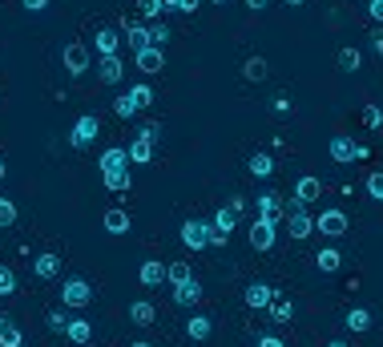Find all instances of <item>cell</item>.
Wrapping results in <instances>:
<instances>
[{"mask_svg":"<svg viewBox=\"0 0 383 347\" xmlns=\"http://www.w3.org/2000/svg\"><path fill=\"white\" fill-rule=\"evenodd\" d=\"M121 57H101V65H97V77H101V85H117L121 81Z\"/></svg>","mask_w":383,"mask_h":347,"instance_id":"20","label":"cell"},{"mask_svg":"<svg viewBox=\"0 0 383 347\" xmlns=\"http://www.w3.org/2000/svg\"><path fill=\"white\" fill-rule=\"evenodd\" d=\"M287 226H290V238H307V234L315 231V218L307 215V206H303V202H290V210H287Z\"/></svg>","mask_w":383,"mask_h":347,"instance_id":"7","label":"cell"},{"mask_svg":"<svg viewBox=\"0 0 383 347\" xmlns=\"http://www.w3.org/2000/svg\"><path fill=\"white\" fill-rule=\"evenodd\" d=\"M13 222H16V202L0 198V226H13Z\"/></svg>","mask_w":383,"mask_h":347,"instance_id":"39","label":"cell"},{"mask_svg":"<svg viewBox=\"0 0 383 347\" xmlns=\"http://www.w3.org/2000/svg\"><path fill=\"white\" fill-rule=\"evenodd\" d=\"M198 299H202V283L198 279H186V283H177L174 287V303L177 307H194Z\"/></svg>","mask_w":383,"mask_h":347,"instance_id":"17","label":"cell"},{"mask_svg":"<svg viewBox=\"0 0 383 347\" xmlns=\"http://www.w3.org/2000/svg\"><path fill=\"white\" fill-rule=\"evenodd\" d=\"M177 234H182V247H190V250H206L210 247V222L206 218H186Z\"/></svg>","mask_w":383,"mask_h":347,"instance_id":"2","label":"cell"},{"mask_svg":"<svg viewBox=\"0 0 383 347\" xmlns=\"http://www.w3.org/2000/svg\"><path fill=\"white\" fill-rule=\"evenodd\" d=\"M214 4H226V0H214Z\"/></svg>","mask_w":383,"mask_h":347,"instance_id":"57","label":"cell"},{"mask_svg":"<svg viewBox=\"0 0 383 347\" xmlns=\"http://www.w3.org/2000/svg\"><path fill=\"white\" fill-rule=\"evenodd\" d=\"M246 170H250L255 178H274V158H271V154H250Z\"/></svg>","mask_w":383,"mask_h":347,"instance_id":"28","label":"cell"},{"mask_svg":"<svg viewBox=\"0 0 383 347\" xmlns=\"http://www.w3.org/2000/svg\"><path fill=\"white\" fill-rule=\"evenodd\" d=\"M274 299V287H267V283H250L246 287V295H242V303L250 307V311H267Z\"/></svg>","mask_w":383,"mask_h":347,"instance_id":"9","label":"cell"},{"mask_svg":"<svg viewBox=\"0 0 383 347\" xmlns=\"http://www.w3.org/2000/svg\"><path fill=\"white\" fill-rule=\"evenodd\" d=\"M335 61H339V69H343V73H355V69L363 65V53L355 49V45H343Z\"/></svg>","mask_w":383,"mask_h":347,"instance_id":"30","label":"cell"},{"mask_svg":"<svg viewBox=\"0 0 383 347\" xmlns=\"http://www.w3.org/2000/svg\"><path fill=\"white\" fill-rule=\"evenodd\" d=\"M234 222H238V215H234L230 206H218V210H214V218H210V226H214L218 234H226V238H230V231H234Z\"/></svg>","mask_w":383,"mask_h":347,"instance_id":"25","label":"cell"},{"mask_svg":"<svg viewBox=\"0 0 383 347\" xmlns=\"http://www.w3.org/2000/svg\"><path fill=\"white\" fill-rule=\"evenodd\" d=\"M274 231H278L274 222H262V218H255V226H250V247H255L258 254L274 250V243H278V238H274Z\"/></svg>","mask_w":383,"mask_h":347,"instance_id":"8","label":"cell"},{"mask_svg":"<svg viewBox=\"0 0 383 347\" xmlns=\"http://www.w3.org/2000/svg\"><path fill=\"white\" fill-rule=\"evenodd\" d=\"M246 8H250V13H262V8H267V0H246Z\"/></svg>","mask_w":383,"mask_h":347,"instance_id":"51","label":"cell"},{"mask_svg":"<svg viewBox=\"0 0 383 347\" xmlns=\"http://www.w3.org/2000/svg\"><path fill=\"white\" fill-rule=\"evenodd\" d=\"M287 4H290V8H299V4H307V0H287Z\"/></svg>","mask_w":383,"mask_h":347,"instance_id":"56","label":"cell"},{"mask_svg":"<svg viewBox=\"0 0 383 347\" xmlns=\"http://www.w3.org/2000/svg\"><path fill=\"white\" fill-rule=\"evenodd\" d=\"M13 291H16V271L0 263V295H13Z\"/></svg>","mask_w":383,"mask_h":347,"instance_id":"36","label":"cell"},{"mask_svg":"<svg viewBox=\"0 0 383 347\" xmlns=\"http://www.w3.org/2000/svg\"><path fill=\"white\" fill-rule=\"evenodd\" d=\"M32 271H36V279H57V275H61V254H53V250L36 254Z\"/></svg>","mask_w":383,"mask_h":347,"instance_id":"15","label":"cell"},{"mask_svg":"<svg viewBox=\"0 0 383 347\" xmlns=\"http://www.w3.org/2000/svg\"><path fill=\"white\" fill-rule=\"evenodd\" d=\"M242 77L246 81H267L271 77V65H267V57H246V65H242Z\"/></svg>","mask_w":383,"mask_h":347,"instance_id":"23","label":"cell"},{"mask_svg":"<svg viewBox=\"0 0 383 347\" xmlns=\"http://www.w3.org/2000/svg\"><path fill=\"white\" fill-rule=\"evenodd\" d=\"M126 25V36H129V49L133 53H142V49H149V25H129V17L121 20Z\"/></svg>","mask_w":383,"mask_h":347,"instance_id":"22","label":"cell"},{"mask_svg":"<svg viewBox=\"0 0 383 347\" xmlns=\"http://www.w3.org/2000/svg\"><path fill=\"white\" fill-rule=\"evenodd\" d=\"M129 347H154V343H145V339H137V343H129Z\"/></svg>","mask_w":383,"mask_h":347,"instance_id":"55","label":"cell"},{"mask_svg":"<svg viewBox=\"0 0 383 347\" xmlns=\"http://www.w3.org/2000/svg\"><path fill=\"white\" fill-rule=\"evenodd\" d=\"M323 198V182L315 178V174H303L299 182H295V202H303V206H311V202Z\"/></svg>","mask_w":383,"mask_h":347,"instance_id":"10","label":"cell"},{"mask_svg":"<svg viewBox=\"0 0 383 347\" xmlns=\"http://www.w3.org/2000/svg\"><path fill=\"white\" fill-rule=\"evenodd\" d=\"M61 303H65V307H73V311H81V307H89V303H93V287H89L85 279H65Z\"/></svg>","mask_w":383,"mask_h":347,"instance_id":"3","label":"cell"},{"mask_svg":"<svg viewBox=\"0 0 383 347\" xmlns=\"http://www.w3.org/2000/svg\"><path fill=\"white\" fill-rule=\"evenodd\" d=\"M347 331H355V335L371 331V311L368 307H351V311H347Z\"/></svg>","mask_w":383,"mask_h":347,"instance_id":"29","label":"cell"},{"mask_svg":"<svg viewBox=\"0 0 383 347\" xmlns=\"http://www.w3.org/2000/svg\"><path fill=\"white\" fill-rule=\"evenodd\" d=\"M137 137H145V142H158V137H161V121H145Z\"/></svg>","mask_w":383,"mask_h":347,"instance_id":"42","label":"cell"},{"mask_svg":"<svg viewBox=\"0 0 383 347\" xmlns=\"http://www.w3.org/2000/svg\"><path fill=\"white\" fill-rule=\"evenodd\" d=\"M25 8H29V13H45L48 0H25Z\"/></svg>","mask_w":383,"mask_h":347,"instance_id":"49","label":"cell"},{"mask_svg":"<svg viewBox=\"0 0 383 347\" xmlns=\"http://www.w3.org/2000/svg\"><path fill=\"white\" fill-rule=\"evenodd\" d=\"M271 109H274L278 117H290V114H295V105H290V97H274V105H271Z\"/></svg>","mask_w":383,"mask_h":347,"instance_id":"44","label":"cell"},{"mask_svg":"<svg viewBox=\"0 0 383 347\" xmlns=\"http://www.w3.org/2000/svg\"><path fill=\"white\" fill-rule=\"evenodd\" d=\"M97 133H101V121H97V114H81L77 121H73L69 142H73V149H89V146L97 142Z\"/></svg>","mask_w":383,"mask_h":347,"instance_id":"1","label":"cell"},{"mask_svg":"<svg viewBox=\"0 0 383 347\" xmlns=\"http://www.w3.org/2000/svg\"><path fill=\"white\" fill-rule=\"evenodd\" d=\"M315 266H319V271H327V275H331V271H339V266H343V254H339L335 247H323L319 254H315Z\"/></svg>","mask_w":383,"mask_h":347,"instance_id":"32","label":"cell"},{"mask_svg":"<svg viewBox=\"0 0 383 347\" xmlns=\"http://www.w3.org/2000/svg\"><path fill=\"white\" fill-rule=\"evenodd\" d=\"M258 347H287L278 335H258Z\"/></svg>","mask_w":383,"mask_h":347,"instance_id":"47","label":"cell"},{"mask_svg":"<svg viewBox=\"0 0 383 347\" xmlns=\"http://www.w3.org/2000/svg\"><path fill=\"white\" fill-rule=\"evenodd\" d=\"M368 194L375 202H383V174H368Z\"/></svg>","mask_w":383,"mask_h":347,"instance_id":"41","label":"cell"},{"mask_svg":"<svg viewBox=\"0 0 383 347\" xmlns=\"http://www.w3.org/2000/svg\"><path fill=\"white\" fill-rule=\"evenodd\" d=\"M186 335H190L194 343H206L210 335H214V323H210V315H190V323H186Z\"/></svg>","mask_w":383,"mask_h":347,"instance_id":"18","label":"cell"},{"mask_svg":"<svg viewBox=\"0 0 383 347\" xmlns=\"http://www.w3.org/2000/svg\"><path fill=\"white\" fill-rule=\"evenodd\" d=\"M161 8H166V13H177V0H161Z\"/></svg>","mask_w":383,"mask_h":347,"instance_id":"52","label":"cell"},{"mask_svg":"<svg viewBox=\"0 0 383 347\" xmlns=\"http://www.w3.org/2000/svg\"><path fill=\"white\" fill-rule=\"evenodd\" d=\"M93 45L101 57H117V45H121V36H117V29H97Z\"/></svg>","mask_w":383,"mask_h":347,"instance_id":"21","label":"cell"},{"mask_svg":"<svg viewBox=\"0 0 383 347\" xmlns=\"http://www.w3.org/2000/svg\"><path fill=\"white\" fill-rule=\"evenodd\" d=\"M113 170H129V154L121 146L101 149V174H113Z\"/></svg>","mask_w":383,"mask_h":347,"instance_id":"16","label":"cell"},{"mask_svg":"<svg viewBox=\"0 0 383 347\" xmlns=\"http://www.w3.org/2000/svg\"><path fill=\"white\" fill-rule=\"evenodd\" d=\"M129 319H133L137 327H149V323L158 319V307H154V303H145V299H133V303H129Z\"/></svg>","mask_w":383,"mask_h":347,"instance_id":"19","label":"cell"},{"mask_svg":"<svg viewBox=\"0 0 383 347\" xmlns=\"http://www.w3.org/2000/svg\"><path fill=\"white\" fill-rule=\"evenodd\" d=\"M65 339L85 347L89 339H93V323H89V319H69V323H65Z\"/></svg>","mask_w":383,"mask_h":347,"instance_id":"14","label":"cell"},{"mask_svg":"<svg viewBox=\"0 0 383 347\" xmlns=\"http://www.w3.org/2000/svg\"><path fill=\"white\" fill-rule=\"evenodd\" d=\"M20 343H25L20 327H16L8 315H0V347H20Z\"/></svg>","mask_w":383,"mask_h":347,"instance_id":"26","label":"cell"},{"mask_svg":"<svg viewBox=\"0 0 383 347\" xmlns=\"http://www.w3.org/2000/svg\"><path fill=\"white\" fill-rule=\"evenodd\" d=\"M113 114L121 117V121H129V117H137V114H142V105L133 101V93H121V97L113 101Z\"/></svg>","mask_w":383,"mask_h":347,"instance_id":"33","label":"cell"},{"mask_svg":"<svg viewBox=\"0 0 383 347\" xmlns=\"http://www.w3.org/2000/svg\"><path fill=\"white\" fill-rule=\"evenodd\" d=\"M45 323H48L53 331H65V311H48V315H45Z\"/></svg>","mask_w":383,"mask_h":347,"instance_id":"45","label":"cell"},{"mask_svg":"<svg viewBox=\"0 0 383 347\" xmlns=\"http://www.w3.org/2000/svg\"><path fill=\"white\" fill-rule=\"evenodd\" d=\"M137 279H142L145 287H158V283L166 279V266H161L158 259H145V263L137 266Z\"/></svg>","mask_w":383,"mask_h":347,"instance_id":"24","label":"cell"},{"mask_svg":"<svg viewBox=\"0 0 383 347\" xmlns=\"http://www.w3.org/2000/svg\"><path fill=\"white\" fill-rule=\"evenodd\" d=\"M4 174H8V165H4V162H0V182H4Z\"/></svg>","mask_w":383,"mask_h":347,"instance_id":"54","label":"cell"},{"mask_svg":"<svg viewBox=\"0 0 383 347\" xmlns=\"http://www.w3.org/2000/svg\"><path fill=\"white\" fill-rule=\"evenodd\" d=\"M101 226H105V234H129V210L126 206H109L101 215Z\"/></svg>","mask_w":383,"mask_h":347,"instance_id":"11","label":"cell"},{"mask_svg":"<svg viewBox=\"0 0 383 347\" xmlns=\"http://www.w3.org/2000/svg\"><path fill=\"white\" fill-rule=\"evenodd\" d=\"M126 154H129V162H133V165H145L149 158H154V142H145V137H133Z\"/></svg>","mask_w":383,"mask_h":347,"instance_id":"27","label":"cell"},{"mask_svg":"<svg viewBox=\"0 0 383 347\" xmlns=\"http://www.w3.org/2000/svg\"><path fill=\"white\" fill-rule=\"evenodd\" d=\"M371 49L383 57V29H375V33H371Z\"/></svg>","mask_w":383,"mask_h":347,"instance_id":"50","label":"cell"},{"mask_svg":"<svg viewBox=\"0 0 383 347\" xmlns=\"http://www.w3.org/2000/svg\"><path fill=\"white\" fill-rule=\"evenodd\" d=\"M133 61H137V69H142V73H161V65H166V49L149 45V49L133 53Z\"/></svg>","mask_w":383,"mask_h":347,"instance_id":"13","label":"cell"},{"mask_svg":"<svg viewBox=\"0 0 383 347\" xmlns=\"http://www.w3.org/2000/svg\"><path fill=\"white\" fill-rule=\"evenodd\" d=\"M368 17L375 20V25H383V0H371V4H368Z\"/></svg>","mask_w":383,"mask_h":347,"instance_id":"46","label":"cell"},{"mask_svg":"<svg viewBox=\"0 0 383 347\" xmlns=\"http://www.w3.org/2000/svg\"><path fill=\"white\" fill-rule=\"evenodd\" d=\"M93 65V57H89V45H81V41H69L65 45V69H69V77H85Z\"/></svg>","mask_w":383,"mask_h":347,"instance_id":"4","label":"cell"},{"mask_svg":"<svg viewBox=\"0 0 383 347\" xmlns=\"http://www.w3.org/2000/svg\"><path fill=\"white\" fill-rule=\"evenodd\" d=\"M327 347H351V343H347V339H331Z\"/></svg>","mask_w":383,"mask_h":347,"instance_id":"53","label":"cell"},{"mask_svg":"<svg viewBox=\"0 0 383 347\" xmlns=\"http://www.w3.org/2000/svg\"><path fill=\"white\" fill-rule=\"evenodd\" d=\"M347 226H351V222H347V215H343V210H335V206H331V210H323V215L315 218V231H319L323 238H339V234H347Z\"/></svg>","mask_w":383,"mask_h":347,"instance_id":"5","label":"cell"},{"mask_svg":"<svg viewBox=\"0 0 383 347\" xmlns=\"http://www.w3.org/2000/svg\"><path fill=\"white\" fill-rule=\"evenodd\" d=\"M137 13H142L145 20H158L166 8H161V0H137Z\"/></svg>","mask_w":383,"mask_h":347,"instance_id":"37","label":"cell"},{"mask_svg":"<svg viewBox=\"0 0 383 347\" xmlns=\"http://www.w3.org/2000/svg\"><path fill=\"white\" fill-rule=\"evenodd\" d=\"M129 93H133V101H137V105H149V101H154V89H149V85H133V89H129Z\"/></svg>","mask_w":383,"mask_h":347,"instance_id":"40","label":"cell"},{"mask_svg":"<svg viewBox=\"0 0 383 347\" xmlns=\"http://www.w3.org/2000/svg\"><path fill=\"white\" fill-rule=\"evenodd\" d=\"M166 41H170V29H166L161 20H154V25H149V45H158V49H166Z\"/></svg>","mask_w":383,"mask_h":347,"instance_id":"38","label":"cell"},{"mask_svg":"<svg viewBox=\"0 0 383 347\" xmlns=\"http://www.w3.org/2000/svg\"><path fill=\"white\" fill-rule=\"evenodd\" d=\"M258 218H262V222H274V226H278V222H283V202H278V194H258Z\"/></svg>","mask_w":383,"mask_h":347,"instance_id":"12","label":"cell"},{"mask_svg":"<svg viewBox=\"0 0 383 347\" xmlns=\"http://www.w3.org/2000/svg\"><path fill=\"white\" fill-rule=\"evenodd\" d=\"M166 279H170V283H174V287H177V283L194 279V266L186 263V259H177V263H170V266H166Z\"/></svg>","mask_w":383,"mask_h":347,"instance_id":"34","label":"cell"},{"mask_svg":"<svg viewBox=\"0 0 383 347\" xmlns=\"http://www.w3.org/2000/svg\"><path fill=\"white\" fill-rule=\"evenodd\" d=\"M267 311H271L274 323H290V319H295V303H290V299H278V295H274Z\"/></svg>","mask_w":383,"mask_h":347,"instance_id":"31","label":"cell"},{"mask_svg":"<svg viewBox=\"0 0 383 347\" xmlns=\"http://www.w3.org/2000/svg\"><path fill=\"white\" fill-rule=\"evenodd\" d=\"M129 170H113V174H105V190H113V194H126L129 190Z\"/></svg>","mask_w":383,"mask_h":347,"instance_id":"35","label":"cell"},{"mask_svg":"<svg viewBox=\"0 0 383 347\" xmlns=\"http://www.w3.org/2000/svg\"><path fill=\"white\" fill-rule=\"evenodd\" d=\"M363 121H368L371 130H379V125H383V109H379V105H368V114H363Z\"/></svg>","mask_w":383,"mask_h":347,"instance_id":"43","label":"cell"},{"mask_svg":"<svg viewBox=\"0 0 383 347\" xmlns=\"http://www.w3.org/2000/svg\"><path fill=\"white\" fill-rule=\"evenodd\" d=\"M202 0H177V13H198Z\"/></svg>","mask_w":383,"mask_h":347,"instance_id":"48","label":"cell"},{"mask_svg":"<svg viewBox=\"0 0 383 347\" xmlns=\"http://www.w3.org/2000/svg\"><path fill=\"white\" fill-rule=\"evenodd\" d=\"M331 158H335L339 165H347V162H359V158H368V146H355L351 137H343V133H339V137H331Z\"/></svg>","mask_w":383,"mask_h":347,"instance_id":"6","label":"cell"}]
</instances>
